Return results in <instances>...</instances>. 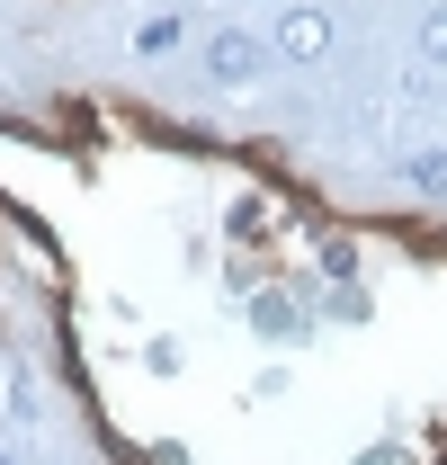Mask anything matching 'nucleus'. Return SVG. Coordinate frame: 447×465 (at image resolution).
Here are the masks:
<instances>
[{
	"label": "nucleus",
	"instance_id": "423d86ee",
	"mask_svg": "<svg viewBox=\"0 0 447 465\" xmlns=\"http://www.w3.org/2000/svg\"><path fill=\"white\" fill-rule=\"evenodd\" d=\"M0 465H9V457H0Z\"/></svg>",
	"mask_w": 447,
	"mask_h": 465
},
{
	"label": "nucleus",
	"instance_id": "7ed1b4c3",
	"mask_svg": "<svg viewBox=\"0 0 447 465\" xmlns=\"http://www.w3.org/2000/svg\"><path fill=\"white\" fill-rule=\"evenodd\" d=\"M402 179H412V188H430V197H447V153H412Z\"/></svg>",
	"mask_w": 447,
	"mask_h": 465
},
{
	"label": "nucleus",
	"instance_id": "39448f33",
	"mask_svg": "<svg viewBox=\"0 0 447 465\" xmlns=\"http://www.w3.org/2000/svg\"><path fill=\"white\" fill-rule=\"evenodd\" d=\"M421 45H430V54L447 63V18H430V36H421Z\"/></svg>",
	"mask_w": 447,
	"mask_h": 465
},
{
	"label": "nucleus",
	"instance_id": "20e7f679",
	"mask_svg": "<svg viewBox=\"0 0 447 465\" xmlns=\"http://www.w3.org/2000/svg\"><path fill=\"white\" fill-rule=\"evenodd\" d=\"M170 45H179V18H144L134 27V54H170Z\"/></svg>",
	"mask_w": 447,
	"mask_h": 465
},
{
	"label": "nucleus",
	"instance_id": "f03ea898",
	"mask_svg": "<svg viewBox=\"0 0 447 465\" xmlns=\"http://www.w3.org/2000/svg\"><path fill=\"white\" fill-rule=\"evenodd\" d=\"M323 45H332V18H323V9H286V27H278V54L313 63Z\"/></svg>",
	"mask_w": 447,
	"mask_h": 465
},
{
	"label": "nucleus",
	"instance_id": "f257e3e1",
	"mask_svg": "<svg viewBox=\"0 0 447 465\" xmlns=\"http://www.w3.org/2000/svg\"><path fill=\"white\" fill-rule=\"evenodd\" d=\"M206 72H215L224 90H242V81H260V72H269V45H260V36H242V27H224L215 45H206Z\"/></svg>",
	"mask_w": 447,
	"mask_h": 465
}]
</instances>
